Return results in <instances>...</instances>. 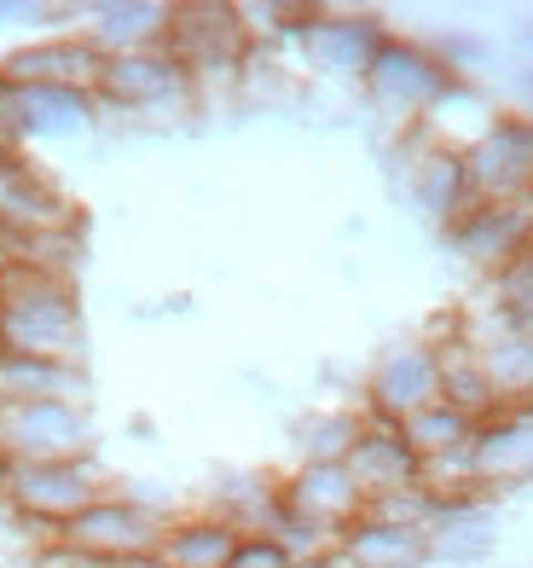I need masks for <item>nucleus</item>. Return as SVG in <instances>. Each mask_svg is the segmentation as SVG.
I'll return each instance as SVG.
<instances>
[{"mask_svg": "<svg viewBox=\"0 0 533 568\" xmlns=\"http://www.w3.org/2000/svg\"><path fill=\"white\" fill-rule=\"evenodd\" d=\"M0 354L88 366V314L75 278L35 273L23 262L0 267Z\"/></svg>", "mask_w": 533, "mask_h": 568, "instance_id": "nucleus-1", "label": "nucleus"}, {"mask_svg": "<svg viewBox=\"0 0 533 568\" xmlns=\"http://www.w3.org/2000/svg\"><path fill=\"white\" fill-rule=\"evenodd\" d=\"M360 82L371 93V105L389 122H429V111L459 88V75L435 59V47L406 41V36H383V47L371 53Z\"/></svg>", "mask_w": 533, "mask_h": 568, "instance_id": "nucleus-2", "label": "nucleus"}, {"mask_svg": "<svg viewBox=\"0 0 533 568\" xmlns=\"http://www.w3.org/2000/svg\"><path fill=\"white\" fill-rule=\"evenodd\" d=\"M105 481H99L93 458H64V464H12L0 481V499L23 528H35V539H53L70 516H82Z\"/></svg>", "mask_w": 533, "mask_h": 568, "instance_id": "nucleus-3", "label": "nucleus"}, {"mask_svg": "<svg viewBox=\"0 0 533 568\" xmlns=\"http://www.w3.org/2000/svg\"><path fill=\"white\" fill-rule=\"evenodd\" d=\"M163 53L192 75V88L209 82V75L244 70V64H249V23H244V7H221V0H186V7H168Z\"/></svg>", "mask_w": 533, "mask_h": 568, "instance_id": "nucleus-4", "label": "nucleus"}, {"mask_svg": "<svg viewBox=\"0 0 533 568\" xmlns=\"http://www.w3.org/2000/svg\"><path fill=\"white\" fill-rule=\"evenodd\" d=\"M0 458L7 464L93 458L88 406H70V400H0Z\"/></svg>", "mask_w": 533, "mask_h": 568, "instance_id": "nucleus-5", "label": "nucleus"}, {"mask_svg": "<svg viewBox=\"0 0 533 568\" xmlns=\"http://www.w3.org/2000/svg\"><path fill=\"white\" fill-rule=\"evenodd\" d=\"M459 158H464V180L475 203L533 197V116L522 111L488 116V128L459 145Z\"/></svg>", "mask_w": 533, "mask_h": 568, "instance_id": "nucleus-6", "label": "nucleus"}, {"mask_svg": "<svg viewBox=\"0 0 533 568\" xmlns=\"http://www.w3.org/2000/svg\"><path fill=\"white\" fill-rule=\"evenodd\" d=\"M163 510H151L140 494H99L82 516H70L59 528V539L70 551H82L93 562H129V557H151L163 539Z\"/></svg>", "mask_w": 533, "mask_h": 568, "instance_id": "nucleus-7", "label": "nucleus"}, {"mask_svg": "<svg viewBox=\"0 0 533 568\" xmlns=\"http://www.w3.org/2000/svg\"><path fill=\"white\" fill-rule=\"evenodd\" d=\"M70 221H82V210L59 192V180L30 163V151H0V239H7V250L47 239Z\"/></svg>", "mask_w": 533, "mask_h": 568, "instance_id": "nucleus-8", "label": "nucleus"}, {"mask_svg": "<svg viewBox=\"0 0 533 568\" xmlns=\"http://www.w3.org/2000/svg\"><path fill=\"white\" fill-rule=\"evenodd\" d=\"M441 239H447V250L459 255L464 267L499 278L527 250V239H533V197H516V203H470V210L452 221Z\"/></svg>", "mask_w": 533, "mask_h": 568, "instance_id": "nucleus-9", "label": "nucleus"}, {"mask_svg": "<svg viewBox=\"0 0 533 568\" xmlns=\"http://www.w3.org/2000/svg\"><path fill=\"white\" fill-rule=\"evenodd\" d=\"M99 105L129 111V116H151V111H181L192 99V75L174 64L163 47H145V53H122L105 59V75H99Z\"/></svg>", "mask_w": 533, "mask_h": 568, "instance_id": "nucleus-10", "label": "nucleus"}, {"mask_svg": "<svg viewBox=\"0 0 533 568\" xmlns=\"http://www.w3.org/2000/svg\"><path fill=\"white\" fill-rule=\"evenodd\" d=\"M441 400V354L435 343H400L371 366L366 377V418L383 424H406L423 406Z\"/></svg>", "mask_w": 533, "mask_h": 568, "instance_id": "nucleus-11", "label": "nucleus"}, {"mask_svg": "<svg viewBox=\"0 0 533 568\" xmlns=\"http://www.w3.org/2000/svg\"><path fill=\"white\" fill-rule=\"evenodd\" d=\"M342 464H348L353 487L366 494V505L423 487V458L412 453L406 429L400 424H383V418H366V412H360V435H353V447H348Z\"/></svg>", "mask_w": 533, "mask_h": 568, "instance_id": "nucleus-12", "label": "nucleus"}, {"mask_svg": "<svg viewBox=\"0 0 533 568\" xmlns=\"http://www.w3.org/2000/svg\"><path fill=\"white\" fill-rule=\"evenodd\" d=\"M470 470H475V494L481 499L533 487V406L527 412H499V418L475 424Z\"/></svg>", "mask_w": 533, "mask_h": 568, "instance_id": "nucleus-13", "label": "nucleus"}, {"mask_svg": "<svg viewBox=\"0 0 533 568\" xmlns=\"http://www.w3.org/2000/svg\"><path fill=\"white\" fill-rule=\"evenodd\" d=\"M0 75L12 88H82V93H99V75H105V53L75 30V36H47V41H30L18 53L0 59Z\"/></svg>", "mask_w": 533, "mask_h": 568, "instance_id": "nucleus-14", "label": "nucleus"}, {"mask_svg": "<svg viewBox=\"0 0 533 568\" xmlns=\"http://www.w3.org/2000/svg\"><path fill=\"white\" fill-rule=\"evenodd\" d=\"M383 23H377L371 12H308V23H301V36H296V47H301V59H308L314 70H325V75H366V64H371V53L383 47Z\"/></svg>", "mask_w": 533, "mask_h": 568, "instance_id": "nucleus-15", "label": "nucleus"}, {"mask_svg": "<svg viewBox=\"0 0 533 568\" xmlns=\"http://www.w3.org/2000/svg\"><path fill=\"white\" fill-rule=\"evenodd\" d=\"M278 494H285V510L308 516V523H319L325 534H337L348 523H360L366 516V494L353 487L348 464H296V470L278 481Z\"/></svg>", "mask_w": 533, "mask_h": 568, "instance_id": "nucleus-16", "label": "nucleus"}, {"mask_svg": "<svg viewBox=\"0 0 533 568\" xmlns=\"http://www.w3.org/2000/svg\"><path fill=\"white\" fill-rule=\"evenodd\" d=\"M406 197H412V210L423 221H435L441 232L459 221L470 210V180H464V158H459V145H423L418 158H412V174H406Z\"/></svg>", "mask_w": 533, "mask_h": 568, "instance_id": "nucleus-17", "label": "nucleus"}, {"mask_svg": "<svg viewBox=\"0 0 533 568\" xmlns=\"http://www.w3.org/2000/svg\"><path fill=\"white\" fill-rule=\"evenodd\" d=\"M337 562H342V568H429V534L366 510L360 523L342 528Z\"/></svg>", "mask_w": 533, "mask_h": 568, "instance_id": "nucleus-18", "label": "nucleus"}, {"mask_svg": "<svg viewBox=\"0 0 533 568\" xmlns=\"http://www.w3.org/2000/svg\"><path fill=\"white\" fill-rule=\"evenodd\" d=\"M163 30H168V7H157V0H99V7H88V23H82V36L105 59L163 47Z\"/></svg>", "mask_w": 533, "mask_h": 568, "instance_id": "nucleus-19", "label": "nucleus"}, {"mask_svg": "<svg viewBox=\"0 0 533 568\" xmlns=\"http://www.w3.org/2000/svg\"><path fill=\"white\" fill-rule=\"evenodd\" d=\"M238 528L221 523L215 510H186V516H168L163 539H157V562L163 568H226L238 551Z\"/></svg>", "mask_w": 533, "mask_h": 568, "instance_id": "nucleus-20", "label": "nucleus"}, {"mask_svg": "<svg viewBox=\"0 0 533 568\" xmlns=\"http://www.w3.org/2000/svg\"><path fill=\"white\" fill-rule=\"evenodd\" d=\"M88 389H93L88 366L0 354V400H70V406H88Z\"/></svg>", "mask_w": 533, "mask_h": 568, "instance_id": "nucleus-21", "label": "nucleus"}, {"mask_svg": "<svg viewBox=\"0 0 533 568\" xmlns=\"http://www.w3.org/2000/svg\"><path fill=\"white\" fill-rule=\"evenodd\" d=\"M23 140H75L99 116V99L82 88H18Z\"/></svg>", "mask_w": 533, "mask_h": 568, "instance_id": "nucleus-22", "label": "nucleus"}, {"mask_svg": "<svg viewBox=\"0 0 533 568\" xmlns=\"http://www.w3.org/2000/svg\"><path fill=\"white\" fill-rule=\"evenodd\" d=\"M209 510L221 523H233L238 534H267L278 523V510H285V494H278V481H267V476H226L215 487Z\"/></svg>", "mask_w": 533, "mask_h": 568, "instance_id": "nucleus-23", "label": "nucleus"}, {"mask_svg": "<svg viewBox=\"0 0 533 568\" xmlns=\"http://www.w3.org/2000/svg\"><path fill=\"white\" fill-rule=\"evenodd\" d=\"M400 429H406V442H412V453H418V458H441V453H459V447H470V442H475V424L464 418L459 406H447V400L423 406L418 418H406Z\"/></svg>", "mask_w": 533, "mask_h": 568, "instance_id": "nucleus-24", "label": "nucleus"}, {"mask_svg": "<svg viewBox=\"0 0 533 568\" xmlns=\"http://www.w3.org/2000/svg\"><path fill=\"white\" fill-rule=\"evenodd\" d=\"M353 435H360V412H314L296 424V453L301 464H342Z\"/></svg>", "mask_w": 533, "mask_h": 568, "instance_id": "nucleus-25", "label": "nucleus"}, {"mask_svg": "<svg viewBox=\"0 0 533 568\" xmlns=\"http://www.w3.org/2000/svg\"><path fill=\"white\" fill-rule=\"evenodd\" d=\"M493 296H499L504 314H527L533 307V239H527V250L516 255V262L493 278Z\"/></svg>", "mask_w": 533, "mask_h": 568, "instance_id": "nucleus-26", "label": "nucleus"}, {"mask_svg": "<svg viewBox=\"0 0 533 568\" xmlns=\"http://www.w3.org/2000/svg\"><path fill=\"white\" fill-rule=\"evenodd\" d=\"M226 568H296V562H290V551L278 546V539H267V534H244Z\"/></svg>", "mask_w": 533, "mask_h": 568, "instance_id": "nucleus-27", "label": "nucleus"}, {"mask_svg": "<svg viewBox=\"0 0 533 568\" xmlns=\"http://www.w3.org/2000/svg\"><path fill=\"white\" fill-rule=\"evenodd\" d=\"M0 151H23V116H18V88L0 75Z\"/></svg>", "mask_w": 533, "mask_h": 568, "instance_id": "nucleus-28", "label": "nucleus"}, {"mask_svg": "<svg viewBox=\"0 0 533 568\" xmlns=\"http://www.w3.org/2000/svg\"><path fill=\"white\" fill-rule=\"evenodd\" d=\"M30 562H35V568H105V562H93V557H82V551H70L59 534H53V539H41Z\"/></svg>", "mask_w": 533, "mask_h": 568, "instance_id": "nucleus-29", "label": "nucleus"}, {"mask_svg": "<svg viewBox=\"0 0 533 568\" xmlns=\"http://www.w3.org/2000/svg\"><path fill=\"white\" fill-rule=\"evenodd\" d=\"M511 41H516V53H527V64H533V18H516L511 23Z\"/></svg>", "mask_w": 533, "mask_h": 568, "instance_id": "nucleus-30", "label": "nucleus"}, {"mask_svg": "<svg viewBox=\"0 0 533 568\" xmlns=\"http://www.w3.org/2000/svg\"><path fill=\"white\" fill-rule=\"evenodd\" d=\"M516 93H522V116H533V64L516 70Z\"/></svg>", "mask_w": 533, "mask_h": 568, "instance_id": "nucleus-31", "label": "nucleus"}, {"mask_svg": "<svg viewBox=\"0 0 533 568\" xmlns=\"http://www.w3.org/2000/svg\"><path fill=\"white\" fill-rule=\"evenodd\" d=\"M296 568H342V562H337V551H331V557H314V562H296Z\"/></svg>", "mask_w": 533, "mask_h": 568, "instance_id": "nucleus-32", "label": "nucleus"}, {"mask_svg": "<svg viewBox=\"0 0 533 568\" xmlns=\"http://www.w3.org/2000/svg\"><path fill=\"white\" fill-rule=\"evenodd\" d=\"M18 12H30V7H12V0H0V23H12Z\"/></svg>", "mask_w": 533, "mask_h": 568, "instance_id": "nucleus-33", "label": "nucleus"}, {"mask_svg": "<svg viewBox=\"0 0 533 568\" xmlns=\"http://www.w3.org/2000/svg\"><path fill=\"white\" fill-rule=\"evenodd\" d=\"M511 325H516V331H527V337H533V307H527V314H511Z\"/></svg>", "mask_w": 533, "mask_h": 568, "instance_id": "nucleus-34", "label": "nucleus"}, {"mask_svg": "<svg viewBox=\"0 0 533 568\" xmlns=\"http://www.w3.org/2000/svg\"><path fill=\"white\" fill-rule=\"evenodd\" d=\"M429 568H435V562H429Z\"/></svg>", "mask_w": 533, "mask_h": 568, "instance_id": "nucleus-35", "label": "nucleus"}]
</instances>
